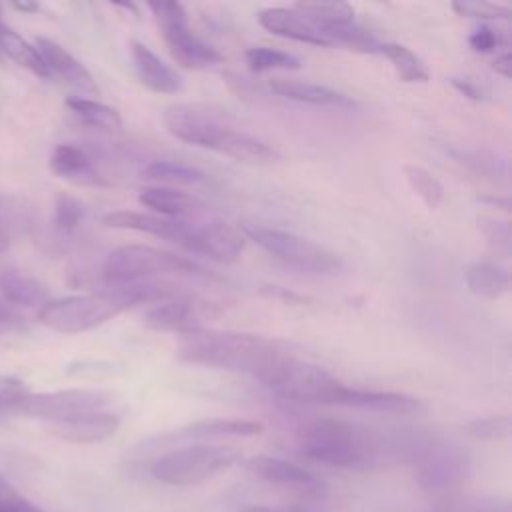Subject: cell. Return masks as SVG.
<instances>
[{
	"instance_id": "74e56055",
	"label": "cell",
	"mask_w": 512,
	"mask_h": 512,
	"mask_svg": "<svg viewBox=\"0 0 512 512\" xmlns=\"http://www.w3.org/2000/svg\"><path fill=\"white\" fill-rule=\"evenodd\" d=\"M26 394L22 380L14 376H0V416L14 412L16 402Z\"/></svg>"
},
{
	"instance_id": "8992f818",
	"label": "cell",
	"mask_w": 512,
	"mask_h": 512,
	"mask_svg": "<svg viewBox=\"0 0 512 512\" xmlns=\"http://www.w3.org/2000/svg\"><path fill=\"white\" fill-rule=\"evenodd\" d=\"M240 460V450L230 444H192L156 458L150 474L170 486L200 484Z\"/></svg>"
},
{
	"instance_id": "7a4b0ae2",
	"label": "cell",
	"mask_w": 512,
	"mask_h": 512,
	"mask_svg": "<svg viewBox=\"0 0 512 512\" xmlns=\"http://www.w3.org/2000/svg\"><path fill=\"white\" fill-rule=\"evenodd\" d=\"M162 122L174 138L242 164L264 166L280 158L276 148L244 132L222 110L206 104H172L164 108Z\"/></svg>"
},
{
	"instance_id": "e0dca14e",
	"label": "cell",
	"mask_w": 512,
	"mask_h": 512,
	"mask_svg": "<svg viewBox=\"0 0 512 512\" xmlns=\"http://www.w3.org/2000/svg\"><path fill=\"white\" fill-rule=\"evenodd\" d=\"M264 432V424L258 420L240 418H208L192 422L180 430H174L158 442H178V440H214V438H248Z\"/></svg>"
},
{
	"instance_id": "ba28073f",
	"label": "cell",
	"mask_w": 512,
	"mask_h": 512,
	"mask_svg": "<svg viewBox=\"0 0 512 512\" xmlns=\"http://www.w3.org/2000/svg\"><path fill=\"white\" fill-rule=\"evenodd\" d=\"M262 384L276 396L290 402L332 406L342 382L336 380L326 368L298 360L294 354H290L262 380Z\"/></svg>"
},
{
	"instance_id": "1f68e13d",
	"label": "cell",
	"mask_w": 512,
	"mask_h": 512,
	"mask_svg": "<svg viewBox=\"0 0 512 512\" xmlns=\"http://www.w3.org/2000/svg\"><path fill=\"white\" fill-rule=\"evenodd\" d=\"M294 10L314 24L354 22V8L348 2H296Z\"/></svg>"
},
{
	"instance_id": "d6986e66",
	"label": "cell",
	"mask_w": 512,
	"mask_h": 512,
	"mask_svg": "<svg viewBox=\"0 0 512 512\" xmlns=\"http://www.w3.org/2000/svg\"><path fill=\"white\" fill-rule=\"evenodd\" d=\"M102 222L110 228H120V230H134V232H144L150 236L166 238L178 246L184 244L190 224L182 220H170V218H160V216H150V214H140L132 210H116L108 212Z\"/></svg>"
},
{
	"instance_id": "6da1fadb",
	"label": "cell",
	"mask_w": 512,
	"mask_h": 512,
	"mask_svg": "<svg viewBox=\"0 0 512 512\" xmlns=\"http://www.w3.org/2000/svg\"><path fill=\"white\" fill-rule=\"evenodd\" d=\"M178 358L190 364L212 366L220 370L250 374L260 382L292 352L274 338L258 334L190 328L178 334Z\"/></svg>"
},
{
	"instance_id": "ab89813d",
	"label": "cell",
	"mask_w": 512,
	"mask_h": 512,
	"mask_svg": "<svg viewBox=\"0 0 512 512\" xmlns=\"http://www.w3.org/2000/svg\"><path fill=\"white\" fill-rule=\"evenodd\" d=\"M238 512H320L318 506L310 504V502H302V504H284V506H242Z\"/></svg>"
},
{
	"instance_id": "d4e9b609",
	"label": "cell",
	"mask_w": 512,
	"mask_h": 512,
	"mask_svg": "<svg viewBox=\"0 0 512 512\" xmlns=\"http://www.w3.org/2000/svg\"><path fill=\"white\" fill-rule=\"evenodd\" d=\"M466 284L476 296L496 300L508 292L510 272L492 260H478L468 266Z\"/></svg>"
},
{
	"instance_id": "277c9868",
	"label": "cell",
	"mask_w": 512,
	"mask_h": 512,
	"mask_svg": "<svg viewBox=\"0 0 512 512\" xmlns=\"http://www.w3.org/2000/svg\"><path fill=\"white\" fill-rule=\"evenodd\" d=\"M300 454L336 468H366L380 452V438L352 422L316 418L298 432Z\"/></svg>"
},
{
	"instance_id": "bcb514c9",
	"label": "cell",
	"mask_w": 512,
	"mask_h": 512,
	"mask_svg": "<svg viewBox=\"0 0 512 512\" xmlns=\"http://www.w3.org/2000/svg\"><path fill=\"white\" fill-rule=\"evenodd\" d=\"M8 246H10V244H8V242H6V240H4V238H2V236H0V256H2V254H4V252H6V250H8ZM6 268H8V266H6V264H2V262H0V274H2V272H4V270H6Z\"/></svg>"
},
{
	"instance_id": "e575fe53",
	"label": "cell",
	"mask_w": 512,
	"mask_h": 512,
	"mask_svg": "<svg viewBox=\"0 0 512 512\" xmlns=\"http://www.w3.org/2000/svg\"><path fill=\"white\" fill-rule=\"evenodd\" d=\"M466 434L476 440H504L512 432L510 416H486L476 418L464 426Z\"/></svg>"
},
{
	"instance_id": "f1b7e54d",
	"label": "cell",
	"mask_w": 512,
	"mask_h": 512,
	"mask_svg": "<svg viewBox=\"0 0 512 512\" xmlns=\"http://www.w3.org/2000/svg\"><path fill=\"white\" fill-rule=\"evenodd\" d=\"M378 52L388 58V62L394 66V70L402 82H410V84L428 82L430 72H428L424 60L418 54H414L410 48L396 44V42H386V44H380Z\"/></svg>"
},
{
	"instance_id": "60d3db41",
	"label": "cell",
	"mask_w": 512,
	"mask_h": 512,
	"mask_svg": "<svg viewBox=\"0 0 512 512\" xmlns=\"http://www.w3.org/2000/svg\"><path fill=\"white\" fill-rule=\"evenodd\" d=\"M450 84H452L462 96H466V98H470V100L480 102V100L484 98L482 88H480L474 80H470V78H450Z\"/></svg>"
},
{
	"instance_id": "30bf717a",
	"label": "cell",
	"mask_w": 512,
	"mask_h": 512,
	"mask_svg": "<svg viewBox=\"0 0 512 512\" xmlns=\"http://www.w3.org/2000/svg\"><path fill=\"white\" fill-rule=\"evenodd\" d=\"M112 404V394L106 390L92 388H72V390H56V392H40V394H24L14 412L24 414L28 418L46 420L48 424L60 422L78 414L106 410Z\"/></svg>"
},
{
	"instance_id": "cb8c5ba5",
	"label": "cell",
	"mask_w": 512,
	"mask_h": 512,
	"mask_svg": "<svg viewBox=\"0 0 512 512\" xmlns=\"http://www.w3.org/2000/svg\"><path fill=\"white\" fill-rule=\"evenodd\" d=\"M138 202L162 216L176 218V216H186L202 210V202L186 192L174 190V188H162V186H150L140 190Z\"/></svg>"
},
{
	"instance_id": "2e32d148",
	"label": "cell",
	"mask_w": 512,
	"mask_h": 512,
	"mask_svg": "<svg viewBox=\"0 0 512 512\" xmlns=\"http://www.w3.org/2000/svg\"><path fill=\"white\" fill-rule=\"evenodd\" d=\"M50 432L72 444H96L114 436L120 428V416L110 410H94L60 422L48 424Z\"/></svg>"
},
{
	"instance_id": "d590c367",
	"label": "cell",
	"mask_w": 512,
	"mask_h": 512,
	"mask_svg": "<svg viewBox=\"0 0 512 512\" xmlns=\"http://www.w3.org/2000/svg\"><path fill=\"white\" fill-rule=\"evenodd\" d=\"M452 10L458 16L466 18H482V20H508L512 10L506 4L486 2V0H456L452 2Z\"/></svg>"
},
{
	"instance_id": "ee69618b",
	"label": "cell",
	"mask_w": 512,
	"mask_h": 512,
	"mask_svg": "<svg viewBox=\"0 0 512 512\" xmlns=\"http://www.w3.org/2000/svg\"><path fill=\"white\" fill-rule=\"evenodd\" d=\"M478 200L480 202H484V204H492V206H496V208H502V210H510V200L504 196V198H498V196H478Z\"/></svg>"
},
{
	"instance_id": "7bdbcfd3",
	"label": "cell",
	"mask_w": 512,
	"mask_h": 512,
	"mask_svg": "<svg viewBox=\"0 0 512 512\" xmlns=\"http://www.w3.org/2000/svg\"><path fill=\"white\" fill-rule=\"evenodd\" d=\"M492 68H494V72H498V74L504 76L506 80L512 78V56H510V52L500 54V56L492 62Z\"/></svg>"
},
{
	"instance_id": "3957f363",
	"label": "cell",
	"mask_w": 512,
	"mask_h": 512,
	"mask_svg": "<svg viewBox=\"0 0 512 512\" xmlns=\"http://www.w3.org/2000/svg\"><path fill=\"white\" fill-rule=\"evenodd\" d=\"M176 294L170 284L156 282L108 286L100 292L46 300L38 310V320L50 330L78 334L112 320L136 304H158Z\"/></svg>"
},
{
	"instance_id": "f6af8a7d",
	"label": "cell",
	"mask_w": 512,
	"mask_h": 512,
	"mask_svg": "<svg viewBox=\"0 0 512 512\" xmlns=\"http://www.w3.org/2000/svg\"><path fill=\"white\" fill-rule=\"evenodd\" d=\"M12 6L20 12H38L40 10V6L36 2H14Z\"/></svg>"
},
{
	"instance_id": "8fae6325",
	"label": "cell",
	"mask_w": 512,
	"mask_h": 512,
	"mask_svg": "<svg viewBox=\"0 0 512 512\" xmlns=\"http://www.w3.org/2000/svg\"><path fill=\"white\" fill-rule=\"evenodd\" d=\"M418 484L434 494H446L466 482L468 456L450 444H426L414 454Z\"/></svg>"
},
{
	"instance_id": "7402d4cb",
	"label": "cell",
	"mask_w": 512,
	"mask_h": 512,
	"mask_svg": "<svg viewBox=\"0 0 512 512\" xmlns=\"http://www.w3.org/2000/svg\"><path fill=\"white\" fill-rule=\"evenodd\" d=\"M246 468L272 484H282V486H298V488H316L318 486V478L308 472L306 468L282 460V458H274V456H266V454H258L246 460Z\"/></svg>"
},
{
	"instance_id": "9a60e30c",
	"label": "cell",
	"mask_w": 512,
	"mask_h": 512,
	"mask_svg": "<svg viewBox=\"0 0 512 512\" xmlns=\"http://www.w3.org/2000/svg\"><path fill=\"white\" fill-rule=\"evenodd\" d=\"M332 406L382 412V414H412L420 412L424 406L418 398L400 394V392H380V390H362L340 384Z\"/></svg>"
},
{
	"instance_id": "b9f144b4",
	"label": "cell",
	"mask_w": 512,
	"mask_h": 512,
	"mask_svg": "<svg viewBox=\"0 0 512 512\" xmlns=\"http://www.w3.org/2000/svg\"><path fill=\"white\" fill-rule=\"evenodd\" d=\"M0 326L24 328V318L20 314H16L8 304L0 302Z\"/></svg>"
},
{
	"instance_id": "d6a6232c",
	"label": "cell",
	"mask_w": 512,
	"mask_h": 512,
	"mask_svg": "<svg viewBox=\"0 0 512 512\" xmlns=\"http://www.w3.org/2000/svg\"><path fill=\"white\" fill-rule=\"evenodd\" d=\"M244 60L252 72H266V70H298L302 62L284 50L268 48V46H254L248 48Z\"/></svg>"
},
{
	"instance_id": "5bb4252c",
	"label": "cell",
	"mask_w": 512,
	"mask_h": 512,
	"mask_svg": "<svg viewBox=\"0 0 512 512\" xmlns=\"http://www.w3.org/2000/svg\"><path fill=\"white\" fill-rule=\"evenodd\" d=\"M36 50L40 52L46 68L50 74H56L64 84L74 88L76 92L84 96H98L100 88L88 68L76 60L66 48H62L58 42L38 36L36 38Z\"/></svg>"
},
{
	"instance_id": "83f0119b",
	"label": "cell",
	"mask_w": 512,
	"mask_h": 512,
	"mask_svg": "<svg viewBox=\"0 0 512 512\" xmlns=\"http://www.w3.org/2000/svg\"><path fill=\"white\" fill-rule=\"evenodd\" d=\"M66 106L88 126L98 128V130H106V132H116L122 128V118L120 114L104 104L98 102L94 98H84V96H76V98H68Z\"/></svg>"
},
{
	"instance_id": "4316f807",
	"label": "cell",
	"mask_w": 512,
	"mask_h": 512,
	"mask_svg": "<svg viewBox=\"0 0 512 512\" xmlns=\"http://www.w3.org/2000/svg\"><path fill=\"white\" fill-rule=\"evenodd\" d=\"M34 226L32 204L16 194H0V236L12 244Z\"/></svg>"
},
{
	"instance_id": "f546056e",
	"label": "cell",
	"mask_w": 512,
	"mask_h": 512,
	"mask_svg": "<svg viewBox=\"0 0 512 512\" xmlns=\"http://www.w3.org/2000/svg\"><path fill=\"white\" fill-rule=\"evenodd\" d=\"M142 176L166 184H198L204 180L200 168L174 160H154L142 168Z\"/></svg>"
},
{
	"instance_id": "5b68a950",
	"label": "cell",
	"mask_w": 512,
	"mask_h": 512,
	"mask_svg": "<svg viewBox=\"0 0 512 512\" xmlns=\"http://www.w3.org/2000/svg\"><path fill=\"white\" fill-rule=\"evenodd\" d=\"M162 274H188L210 276L196 262L176 256L166 250H158L144 244H128L112 250L102 266L106 286H128L138 282H150L152 276Z\"/></svg>"
},
{
	"instance_id": "484cf974",
	"label": "cell",
	"mask_w": 512,
	"mask_h": 512,
	"mask_svg": "<svg viewBox=\"0 0 512 512\" xmlns=\"http://www.w3.org/2000/svg\"><path fill=\"white\" fill-rule=\"evenodd\" d=\"M0 294L6 302L26 308L42 306L46 302L44 286L32 276L10 266L0 274Z\"/></svg>"
},
{
	"instance_id": "ffe728a7",
	"label": "cell",
	"mask_w": 512,
	"mask_h": 512,
	"mask_svg": "<svg viewBox=\"0 0 512 512\" xmlns=\"http://www.w3.org/2000/svg\"><path fill=\"white\" fill-rule=\"evenodd\" d=\"M130 54L136 74L148 90L158 94H176L182 90V76L172 66H168L160 56H156L146 44L134 40L130 44Z\"/></svg>"
},
{
	"instance_id": "7c38bea8",
	"label": "cell",
	"mask_w": 512,
	"mask_h": 512,
	"mask_svg": "<svg viewBox=\"0 0 512 512\" xmlns=\"http://www.w3.org/2000/svg\"><path fill=\"white\" fill-rule=\"evenodd\" d=\"M222 308L188 294H176L144 312V324L160 332H186L198 328L204 318L216 316Z\"/></svg>"
},
{
	"instance_id": "52a82bcc",
	"label": "cell",
	"mask_w": 512,
	"mask_h": 512,
	"mask_svg": "<svg viewBox=\"0 0 512 512\" xmlns=\"http://www.w3.org/2000/svg\"><path fill=\"white\" fill-rule=\"evenodd\" d=\"M242 234L256 242L270 256L296 270L332 274L342 268V258L336 252L296 232L246 224L242 226Z\"/></svg>"
},
{
	"instance_id": "603a6c76",
	"label": "cell",
	"mask_w": 512,
	"mask_h": 512,
	"mask_svg": "<svg viewBox=\"0 0 512 512\" xmlns=\"http://www.w3.org/2000/svg\"><path fill=\"white\" fill-rule=\"evenodd\" d=\"M272 92L278 96H284L288 100L304 102V104H314V106H352L354 102L328 86L312 84V82H302V80H284V78H274L270 80Z\"/></svg>"
},
{
	"instance_id": "836d02e7",
	"label": "cell",
	"mask_w": 512,
	"mask_h": 512,
	"mask_svg": "<svg viewBox=\"0 0 512 512\" xmlns=\"http://www.w3.org/2000/svg\"><path fill=\"white\" fill-rule=\"evenodd\" d=\"M86 216V206L80 198L60 192L54 202V228L62 234L68 236L72 234L84 220Z\"/></svg>"
},
{
	"instance_id": "8d00e7d4",
	"label": "cell",
	"mask_w": 512,
	"mask_h": 512,
	"mask_svg": "<svg viewBox=\"0 0 512 512\" xmlns=\"http://www.w3.org/2000/svg\"><path fill=\"white\" fill-rule=\"evenodd\" d=\"M478 230L484 234L488 244L502 254L504 258L510 256V244H512V230L508 220H498L490 216H478Z\"/></svg>"
},
{
	"instance_id": "4dcf8cb0",
	"label": "cell",
	"mask_w": 512,
	"mask_h": 512,
	"mask_svg": "<svg viewBox=\"0 0 512 512\" xmlns=\"http://www.w3.org/2000/svg\"><path fill=\"white\" fill-rule=\"evenodd\" d=\"M402 172H404V178H406L410 190L422 200V204L428 210H434L440 206V202L444 198V186L432 172H428L426 168H422L418 164H404Z\"/></svg>"
},
{
	"instance_id": "9c48e42d",
	"label": "cell",
	"mask_w": 512,
	"mask_h": 512,
	"mask_svg": "<svg viewBox=\"0 0 512 512\" xmlns=\"http://www.w3.org/2000/svg\"><path fill=\"white\" fill-rule=\"evenodd\" d=\"M148 8L162 30V36L168 44L172 58L182 68L202 70L222 60L216 48H212L210 44L202 42L196 34H192V30L188 28L186 10L180 2L160 0V2H150Z\"/></svg>"
},
{
	"instance_id": "44dd1931",
	"label": "cell",
	"mask_w": 512,
	"mask_h": 512,
	"mask_svg": "<svg viewBox=\"0 0 512 512\" xmlns=\"http://www.w3.org/2000/svg\"><path fill=\"white\" fill-rule=\"evenodd\" d=\"M50 170L76 186H108L92 158L74 144H58L50 156Z\"/></svg>"
},
{
	"instance_id": "4fadbf2b",
	"label": "cell",
	"mask_w": 512,
	"mask_h": 512,
	"mask_svg": "<svg viewBox=\"0 0 512 512\" xmlns=\"http://www.w3.org/2000/svg\"><path fill=\"white\" fill-rule=\"evenodd\" d=\"M182 248L194 254H202L214 262L230 264L236 262L244 250V234L222 220L190 224V232Z\"/></svg>"
},
{
	"instance_id": "f35d334b",
	"label": "cell",
	"mask_w": 512,
	"mask_h": 512,
	"mask_svg": "<svg viewBox=\"0 0 512 512\" xmlns=\"http://www.w3.org/2000/svg\"><path fill=\"white\" fill-rule=\"evenodd\" d=\"M502 42L498 30L490 28V26H480L476 28L470 38H468V44L474 52H480V54H486V52H492L494 48H498Z\"/></svg>"
},
{
	"instance_id": "ac0fdd59",
	"label": "cell",
	"mask_w": 512,
	"mask_h": 512,
	"mask_svg": "<svg viewBox=\"0 0 512 512\" xmlns=\"http://www.w3.org/2000/svg\"><path fill=\"white\" fill-rule=\"evenodd\" d=\"M258 22L268 32L312 46H332L324 32L306 16L290 8H266L258 14Z\"/></svg>"
}]
</instances>
